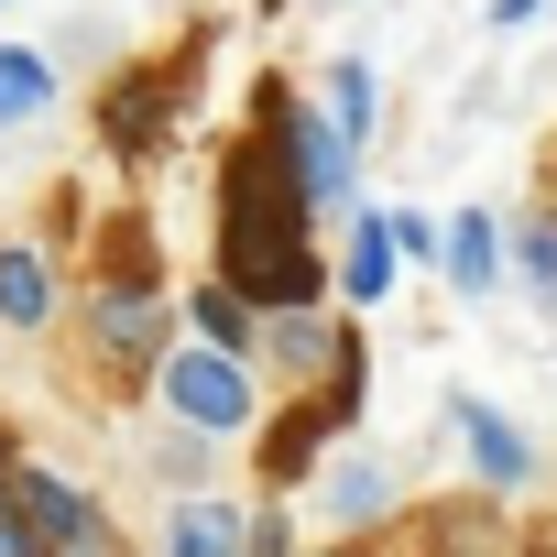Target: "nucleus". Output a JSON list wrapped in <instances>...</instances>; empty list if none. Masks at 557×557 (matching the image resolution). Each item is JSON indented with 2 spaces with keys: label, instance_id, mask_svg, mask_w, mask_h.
I'll use <instances>...</instances> for the list:
<instances>
[{
  "label": "nucleus",
  "instance_id": "nucleus-1",
  "mask_svg": "<svg viewBox=\"0 0 557 557\" xmlns=\"http://www.w3.org/2000/svg\"><path fill=\"white\" fill-rule=\"evenodd\" d=\"M219 285H240L251 307H318V208L262 99L219 164Z\"/></svg>",
  "mask_w": 557,
  "mask_h": 557
},
{
  "label": "nucleus",
  "instance_id": "nucleus-14",
  "mask_svg": "<svg viewBox=\"0 0 557 557\" xmlns=\"http://www.w3.org/2000/svg\"><path fill=\"white\" fill-rule=\"evenodd\" d=\"M186 318H197V339H219V350H262V307H251L240 285H197Z\"/></svg>",
  "mask_w": 557,
  "mask_h": 557
},
{
  "label": "nucleus",
  "instance_id": "nucleus-16",
  "mask_svg": "<svg viewBox=\"0 0 557 557\" xmlns=\"http://www.w3.org/2000/svg\"><path fill=\"white\" fill-rule=\"evenodd\" d=\"M513 273L535 285V307L557 318V219H524V230H513Z\"/></svg>",
  "mask_w": 557,
  "mask_h": 557
},
{
  "label": "nucleus",
  "instance_id": "nucleus-18",
  "mask_svg": "<svg viewBox=\"0 0 557 557\" xmlns=\"http://www.w3.org/2000/svg\"><path fill=\"white\" fill-rule=\"evenodd\" d=\"M535 12H546V0H492V23H503V34H513V23H535Z\"/></svg>",
  "mask_w": 557,
  "mask_h": 557
},
{
  "label": "nucleus",
  "instance_id": "nucleus-11",
  "mask_svg": "<svg viewBox=\"0 0 557 557\" xmlns=\"http://www.w3.org/2000/svg\"><path fill=\"white\" fill-rule=\"evenodd\" d=\"M383 503H394V470H383L372 448L329 459V492H318V513H329V524H383Z\"/></svg>",
  "mask_w": 557,
  "mask_h": 557
},
{
  "label": "nucleus",
  "instance_id": "nucleus-10",
  "mask_svg": "<svg viewBox=\"0 0 557 557\" xmlns=\"http://www.w3.org/2000/svg\"><path fill=\"white\" fill-rule=\"evenodd\" d=\"M0 329H55V262L34 240H0Z\"/></svg>",
  "mask_w": 557,
  "mask_h": 557
},
{
  "label": "nucleus",
  "instance_id": "nucleus-6",
  "mask_svg": "<svg viewBox=\"0 0 557 557\" xmlns=\"http://www.w3.org/2000/svg\"><path fill=\"white\" fill-rule=\"evenodd\" d=\"M186 88H197V55H175L164 77H121V88L99 99V132H110V153H164V143H175V110H186Z\"/></svg>",
  "mask_w": 557,
  "mask_h": 557
},
{
  "label": "nucleus",
  "instance_id": "nucleus-8",
  "mask_svg": "<svg viewBox=\"0 0 557 557\" xmlns=\"http://www.w3.org/2000/svg\"><path fill=\"white\" fill-rule=\"evenodd\" d=\"M394 208H350V240H339V296L350 307H383L394 296Z\"/></svg>",
  "mask_w": 557,
  "mask_h": 557
},
{
  "label": "nucleus",
  "instance_id": "nucleus-17",
  "mask_svg": "<svg viewBox=\"0 0 557 557\" xmlns=\"http://www.w3.org/2000/svg\"><path fill=\"white\" fill-rule=\"evenodd\" d=\"M437 240H448L437 219H416V208H394V251H405V262H437Z\"/></svg>",
  "mask_w": 557,
  "mask_h": 557
},
{
  "label": "nucleus",
  "instance_id": "nucleus-13",
  "mask_svg": "<svg viewBox=\"0 0 557 557\" xmlns=\"http://www.w3.org/2000/svg\"><path fill=\"white\" fill-rule=\"evenodd\" d=\"M45 110H55V55L0 45V132H23V121H45Z\"/></svg>",
  "mask_w": 557,
  "mask_h": 557
},
{
  "label": "nucleus",
  "instance_id": "nucleus-7",
  "mask_svg": "<svg viewBox=\"0 0 557 557\" xmlns=\"http://www.w3.org/2000/svg\"><path fill=\"white\" fill-rule=\"evenodd\" d=\"M448 426H459V448H470V470H481L492 492H524V481H535V448H524V426H513L492 394H448Z\"/></svg>",
  "mask_w": 557,
  "mask_h": 557
},
{
  "label": "nucleus",
  "instance_id": "nucleus-12",
  "mask_svg": "<svg viewBox=\"0 0 557 557\" xmlns=\"http://www.w3.org/2000/svg\"><path fill=\"white\" fill-rule=\"evenodd\" d=\"M164 546L175 557H230V546H251V513L240 503H175L164 513Z\"/></svg>",
  "mask_w": 557,
  "mask_h": 557
},
{
  "label": "nucleus",
  "instance_id": "nucleus-4",
  "mask_svg": "<svg viewBox=\"0 0 557 557\" xmlns=\"http://www.w3.org/2000/svg\"><path fill=\"white\" fill-rule=\"evenodd\" d=\"M88 339H99L110 372H153V361H164V296H153V262H143V273L121 262L110 285L88 296Z\"/></svg>",
  "mask_w": 557,
  "mask_h": 557
},
{
  "label": "nucleus",
  "instance_id": "nucleus-2",
  "mask_svg": "<svg viewBox=\"0 0 557 557\" xmlns=\"http://www.w3.org/2000/svg\"><path fill=\"white\" fill-rule=\"evenodd\" d=\"M153 394L197 437H251L262 426V372H251V350H219V339H164Z\"/></svg>",
  "mask_w": 557,
  "mask_h": 557
},
{
  "label": "nucleus",
  "instance_id": "nucleus-15",
  "mask_svg": "<svg viewBox=\"0 0 557 557\" xmlns=\"http://www.w3.org/2000/svg\"><path fill=\"white\" fill-rule=\"evenodd\" d=\"M318 99H329V121H339L350 143H372V110H383V88H372V66H361V55H339V66L318 77Z\"/></svg>",
  "mask_w": 557,
  "mask_h": 557
},
{
  "label": "nucleus",
  "instance_id": "nucleus-3",
  "mask_svg": "<svg viewBox=\"0 0 557 557\" xmlns=\"http://www.w3.org/2000/svg\"><path fill=\"white\" fill-rule=\"evenodd\" d=\"M262 110H273V132H285V153H296V186H307V208H318V219H350V175H361V143H350L329 110H307L296 88H262Z\"/></svg>",
  "mask_w": 557,
  "mask_h": 557
},
{
  "label": "nucleus",
  "instance_id": "nucleus-5",
  "mask_svg": "<svg viewBox=\"0 0 557 557\" xmlns=\"http://www.w3.org/2000/svg\"><path fill=\"white\" fill-rule=\"evenodd\" d=\"M0 492H12V513H23V535H34V546H110V513H99L77 481H55V470L0 459Z\"/></svg>",
  "mask_w": 557,
  "mask_h": 557
},
{
  "label": "nucleus",
  "instance_id": "nucleus-9",
  "mask_svg": "<svg viewBox=\"0 0 557 557\" xmlns=\"http://www.w3.org/2000/svg\"><path fill=\"white\" fill-rule=\"evenodd\" d=\"M437 262H448V285H459V296L481 307V296L503 285L513 240H503V219H492V208H459V219H448V240H437Z\"/></svg>",
  "mask_w": 557,
  "mask_h": 557
}]
</instances>
